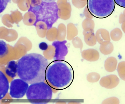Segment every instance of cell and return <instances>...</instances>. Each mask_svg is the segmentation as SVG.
Instances as JSON below:
<instances>
[{
	"mask_svg": "<svg viewBox=\"0 0 125 104\" xmlns=\"http://www.w3.org/2000/svg\"><path fill=\"white\" fill-rule=\"evenodd\" d=\"M17 63L18 76L28 84L45 81L48 63L42 55L36 53L26 54L20 59Z\"/></svg>",
	"mask_w": 125,
	"mask_h": 104,
	"instance_id": "1",
	"label": "cell"
},
{
	"mask_svg": "<svg viewBox=\"0 0 125 104\" xmlns=\"http://www.w3.org/2000/svg\"><path fill=\"white\" fill-rule=\"evenodd\" d=\"M28 11L32 12L35 16L34 25L35 26L38 22L42 21L46 24L48 30L52 28L59 18L58 7L55 1L46 2L42 1L38 5L31 6Z\"/></svg>",
	"mask_w": 125,
	"mask_h": 104,
	"instance_id": "2",
	"label": "cell"
},
{
	"mask_svg": "<svg viewBox=\"0 0 125 104\" xmlns=\"http://www.w3.org/2000/svg\"><path fill=\"white\" fill-rule=\"evenodd\" d=\"M46 74L50 83L58 88L67 85L72 79L71 70L65 64L62 62L55 63L49 66Z\"/></svg>",
	"mask_w": 125,
	"mask_h": 104,
	"instance_id": "3",
	"label": "cell"
},
{
	"mask_svg": "<svg viewBox=\"0 0 125 104\" xmlns=\"http://www.w3.org/2000/svg\"><path fill=\"white\" fill-rule=\"evenodd\" d=\"M52 91L50 86L43 82L31 84L26 93L27 99L33 104H46L52 98Z\"/></svg>",
	"mask_w": 125,
	"mask_h": 104,
	"instance_id": "4",
	"label": "cell"
},
{
	"mask_svg": "<svg viewBox=\"0 0 125 104\" xmlns=\"http://www.w3.org/2000/svg\"><path fill=\"white\" fill-rule=\"evenodd\" d=\"M114 0H87L88 11L93 16L102 18L110 15L115 9Z\"/></svg>",
	"mask_w": 125,
	"mask_h": 104,
	"instance_id": "5",
	"label": "cell"
},
{
	"mask_svg": "<svg viewBox=\"0 0 125 104\" xmlns=\"http://www.w3.org/2000/svg\"><path fill=\"white\" fill-rule=\"evenodd\" d=\"M29 85L28 83L21 79H16L10 83V95L13 98H22L26 93Z\"/></svg>",
	"mask_w": 125,
	"mask_h": 104,
	"instance_id": "6",
	"label": "cell"
},
{
	"mask_svg": "<svg viewBox=\"0 0 125 104\" xmlns=\"http://www.w3.org/2000/svg\"><path fill=\"white\" fill-rule=\"evenodd\" d=\"M66 40L62 41H54L52 45L55 49V54L53 58L54 63L62 62L65 60V56L67 54L68 51L66 45Z\"/></svg>",
	"mask_w": 125,
	"mask_h": 104,
	"instance_id": "7",
	"label": "cell"
},
{
	"mask_svg": "<svg viewBox=\"0 0 125 104\" xmlns=\"http://www.w3.org/2000/svg\"><path fill=\"white\" fill-rule=\"evenodd\" d=\"M119 82V79L116 75H112L102 77L99 83L102 86L111 89L117 86Z\"/></svg>",
	"mask_w": 125,
	"mask_h": 104,
	"instance_id": "8",
	"label": "cell"
},
{
	"mask_svg": "<svg viewBox=\"0 0 125 104\" xmlns=\"http://www.w3.org/2000/svg\"><path fill=\"white\" fill-rule=\"evenodd\" d=\"M81 56L84 59L90 62L97 60L99 54L97 51L93 49H89L83 50L81 53Z\"/></svg>",
	"mask_w": 125,
	"mask_h": 104,
	"instance_id": "9",
	"label": "cell"
},
{
	"mask_svg": "<svg viewBox=\"0 0 125 104\" xmlns=\"http://www.w3.org/2000/svg\"><path fill=\"white\" fill-rule=\"evenodd\" d=\"M0 99L1 100L5 96L9 88V83L4 74L0 71Z\"/></svg>",
	"mask_w": 125,
	"mask_h": 104,
	"instance_id": "10",
	"label": "cell"
},
{
	"mask_svg": "<svg viewBox=\"0 0 125 104\" xmlns=\"http://www.w3.org/2000/svg\"><path fill=\"white\" fill-rule=\"evenodd\" d=\"M95 35L97 41L100 44L103 42L110 41L109 33L105 29H99L96 31Z\"/></svg>",
	"mask_w": 125,
	"mask_h": 104,
	"instance_id": "11",
	"label": "cell"
},
{
	"mask_svg": "<svg viewBox=\"0 0 125 104\" xmlns=\"http://www.w3.org/2000/svg\"><path fill=\"white\" fill-rule=\"evenodd\" d=\"M17 63L14 60L9 62L5 68V72L9 76L13 78L16 76L17 72Z\"/></svg>",
	"mask_w": 125,
	"mask_h": 104,
	"instance_id": "12",
	"label": "cell"
},
{
	"mask_svg": "<svg viewBox=\"0 0 125 104\" xmlns=\"http://www.w3.org/2000/svg\"><path fill=\"white\" fill-rule=\"evenodd\" d=\"M83 34L84 41L87 45L93 46L96 44L97 41L94 32H87L83 31Z\"/></svg>",
	"mask_w": 125,
	"mask_h": 104,
	"instance_id": "13",
	"label": "cell"
},
{
	"mask_svg": "<svg viewBox=\"0 0 125 104\" xmlns=\"http://www.w3.org/2000/svg\"><path fill=\"white\" fill-rule=\"evenodd\" d=\"M117 63V61L115 58L113 57H109L105 62V69L108 72H113L116 69Z\"/></svg>",
	"mask_w": 125,
	"mask_h": 104,
	"instance_id": "14",
	"label": "cell"
},
{
	"mask_svg": "<svg viewBox=\"0 0 125 104\" xmlns=\"http://www.w3.org/2000/svg\"><path fill=\"white\" fill-rule=\"evenodd\" d=\"M114 50L113 45L110 41L103 42L100 44V50L103 54L106 55L110 54Z\"/></svg>",
	"mask_w": 125,
	"mask_h": 104,
	"instance_id": "15",
	"label": "cell"
},
{
	"mask_svg": "<svg viewBox=\"0 0 125 104\" xmlns=\"http://www.w3.org/2000/svg\"><path fill=\"white\" fill-rule=\"evenodd\" d=\"M78 34V31L77 28L73 25L70 24L68 26L66 37L68 40L70 41L72 40Z\"/></svg>",
	"mask_w": 125,
	"mask_h": 104,
	"instance_id": "16",
	"label": "cell"
},
{
	"mask_svg": "<svg viewBox=\"0 0 125 104\" xmlns=\"http://www.w3.org/2000/svg\"><path fill=\"white\" fill-rule=\"evenodd\" d=\"M57 31V40L60 41L64 40L67 34V30L65 26L61 25L58 28Z\"/></svg>",
	"mask_w": 125,
	"mask_h": 104,
	"instance_id": "17",
	"label": "cell"
},
{
	"mask_svg": "<svg viewBox=\"0 0 125 104\" xmlns=\"http://www.w3.org/2000/svg\"><path fill=\"white\" fill-rule=\"evenodd\" d=\"M110 36L111 39L115 41L119 40L122 36V33L119 28H116L112 30L110 32Z\"/></svg>",
	"mask_w": 125,
	"mask_h": 104,
	"instance_id": "18",
	"label": "cell"
},
{
	"mask_svg": "<svg viewBox=\"0 0 125 104\" xmlns=\"http://www.w3.org/2000/svg\"><path fill=\"white\" fill-rule=\"evenodd\" d=\"M100 77V75L96 72H92L88 74L87 76V80L89 82L94 83L97 82Z\"/></svg>",
	"mask_w": 125,
	"mask_h": 104,
	"instance_id": "19",
	"label": "cell"
},
{
	"mask_svg": "<svg viewBox=\"0 0 125 104\" xmlns=\"http://www.w3.org/2000/svg\"><path fill=\"white\" fill-rule=\"evenodd\" d=\"M117 70L120 77L125 81V61L121 62L118 64Z\"/></svg>",
	"mask_w": 125,
	"mask_h": 104,
	"instance_id": "20",
	"label": "cell"
},
{
	"mask_svg": "<svg viewBox=\"0 0 125 104\" xmlns=\"http://www.w3.org/2000/svg\"><path fill=\"white\" fill-rule=\"evenodd\" d=\"M72 42L75 48H80L81 51L83 47V44L80 38L78 37H75L72 39Z\"/></svg>",
	"mask_w": 125,
	"mask_h": 104,
	"instance_id": "21",
	"label": "cell"
},
{
	"mask_svg": "<svg viewBox=\"0 0 125 104\" xmlns=\"http://www.w3.org/2000/svg\"><path fill=\"white\" fill-rule=\"evenodd\" d=\"M8 48L6 44L2 40L0 41V57H2L8 53Z\"/></svg>",
	"mask_w": 125,
	"mask_h": 104,
	"instance_id": "22",
	"label": "cell"
},
{
	"mask_svg": "<svg viewBox=\"0 0 125 104\" xmlns=\"http://www.w3.org/2000/svg\"><path fill=\"white\" fill-rule=\"evenodd\" d=\"M119 103L118 99L115 97H112L108 98L104 100L103 104H118Z\"/></svg>",
	"mask_w": 125,
	"mask_h": 104,
	"instance_id": "23",
	"label": "cell"
},
{
	"mask_svg": "<svg viewBox=\"0 0 125 104\" xmlns=\"http://www.w3.org/2000/svg\"><path fill=\"white\" fill-rule=\"evenodd\" d=\"M10 0H0V13L5 9L8 3L10 2Z\"/></svg>",
	"mask_w": 125,
	"mask_h": 104,
	"instance_id": "24",
	"label": "cell"
},
{
	"mask_svg": "<svg viewBox=\"0 0 125 104\" xmlns=\"http://www.w3.org/2000/svg\"><path fill=\"white\" fill-rule=\"evenodd\" d=\"M39 47L41 49L43 50H45L47 49L48 46L47 44L46 43L42 42L39 44Z\"/></svg>",
	"mask_w": 125,
	"mask_h": 104,
	"instance_id": "25",
	"label": "cell"
},
{
	"mask_svg": "<svg viewBox=\"0 0 125 104\" xmlns=\"http://www.w3.org/2000/svg\"><path fill=\"white\" fill-rule=\"evenodd\" d=\"M115 3L118 6L125 8V0H114Z\"/></svg>",
	"mask_w": 125,
	"mask_h": 104,
	"instance_id": "26",
	"label": "cell"
},
{
	"mask_svg": "<svg viewBox=\"0 0 125 104\" xmlns=\"http://www.w3.org/2000/svg\"><path fill=\"white\" fill-rule=\"evenodd\" d=\"M125 21V17L123 14H121L119 17V23H123Z\"/></svg>",
	"mask_w": 125,
	"mask_h": 104,
	"instance_id": "27",
	"label": "cell"
},
{
	"mask_svg": "<svg viewBox=\"0 0 125 104\" xmlns=\"http://www.w3.org/2000/svg\"><path fill=\"white\" fill-rule=\"evenodd\" d=\"M121 28L123 32L125 33V21L122 23Z\"/></svg>",
	"mask_w": 125,
	"mask_h": 104,
	"instance_id": "28",
	"label": "cell"
},
{
	"mask_svg": "<svg viewBox=\"0 0 125 104\" xmlns=\"http://www.w3.org/2000/svg\"><path fill=\"white\" fill-rule=\"evenodd\" d=\"M56 0H42V1L46 2H54Z\"/></svg>",
	"mask_w": 125,
	"mask_h": 104,
	"instance_id": "29",
	"label": "cell"
},
{
	"mask_svg": "<svg viewBox=\"0 0 125 104\" xmlns=\"http://www.w3.org/2000/svg\"><path fill=\"white\" fill-rule=\"evenodd\" d=\"M123 14L124 16L125 17V10L124 11Z\"/></svg>",
	"mask_w": 125,
	"mask_h": 104,
	"instance_id": "30",
	"label": "cell"
}]
</instances>
